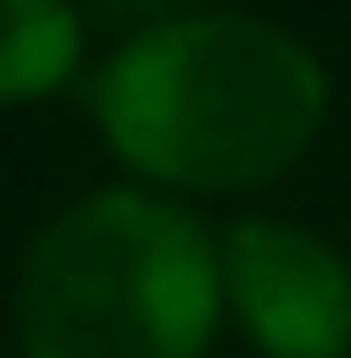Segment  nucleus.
<instances>
[{
	"label": "nucleus",
	"instance_id": "nucleus-1",
	"mask_svg": "<svg viewBox=\"0 0 351 358\" xmlns=\"http://www.w3.org/2000/svg\"><path fill=\"white\" fill-rule=\"evenodd\" d=\"M95 132L132 183L169 198H249L308 161L329 124V73L285 22L183 8L103 59Z\"/></svg>",
	"mask_w": 351,
	"mask_h": 358
},
{
	"label": "nucleus",
	"instance_id": "nucleus-2",
	"mask_svg": "<svg viewBox=\"0 0 351 358\" xmlns=\"http://www.w3.org/2000/svg\"><path fill=\"white\" fill-rule=\"evenodd\" d=\"M220 322V234L147 183L88 190L15 264L22 358H205Z\"/></svg>",
	"mask_w": 351,
	"mask_h": 358
},
{
	"label": "nucleus",
	"instance_id": "nucleus-3",
	"mask_svg": "<svg viewBox=\"0 0 351 358\" xmlns=\"http://www.w3.org/2000/svg\"><path fill=\"white\" fill-rule=\"evenodd\" d=\"M220 292L264 358H351V256L300 220L220 227Z\"/></svg>",
	"mask_w": 351,
	"mask_h": 358
},
{
	"label": "nucleus",
	"instance_id": "nucleus-4",
	"mask_svg": "<svg viewBox=\"0 0 351 358\" xmlns=\"http://www.w3.org/2000/svg\"><path fill=\"white\" fill-rule=\"evenodd\" d=\"M88 66L81 0H0V110H29Z\"/></svg>",
	"mask_w": 351,
	"mask_h": 358
},
{
	"label": "nucleus",
	"instance_id": "nucleus-5",
	"mask_svg": "<svg viewBox=\"0 0 351 358\" xmlns=\"http://www.w3.org/2000/svg\"><path fill=\"white\" fill-rule=\"evenodd\" d=\"M103 15H124L132 29H147V22H169V15H183L190 0H95Z\"/></svg>",
	"mask_w": 351,
	"mask_h": 358
}]
</instances>
